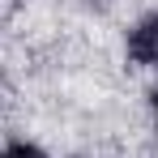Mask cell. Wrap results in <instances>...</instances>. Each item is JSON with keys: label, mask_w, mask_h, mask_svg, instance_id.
Segmentation results:
<instances>
[{"label": "cell", "mask_w": 158, "mask_h": 158, "mask_svg": "<svg viewBox=\"0 0 158 158\" xmlns=\"http://www.w3.org/2000/svg\"><path fill=\"white\" fill-rule=\"evenodd\" d=\"M128 60L132 64H158V13H145L128 30Z\"/></svg>", "instance_id": "1"}, {"label": "cell", "mask_w": 158, "mask_h": 158, "mask_svg": "<svg viewBox=\"0 0 158 158\" xmlns=\"http://www.w3.org/2000/svg\"><path fill=\"white\" fill-rule=\"evenodd\" d=\"M0 158H47L39 145H30V141H9L4 150H0Z\"/></svg>", "instance_id": "2"}, {"label": "cell", "mask_w": 158, "mask_h": 158, "mask_svg": "<svg viewBox=\"0 0 158 158\" xmlns=\"http://www.w3.org/2000/svg\"><path fill=\"white\" fill-rule=\"evenodd\" d=\"M154 124H158V85H154Z\"/></svg>", "instance_id": "3"}]
</instances>
